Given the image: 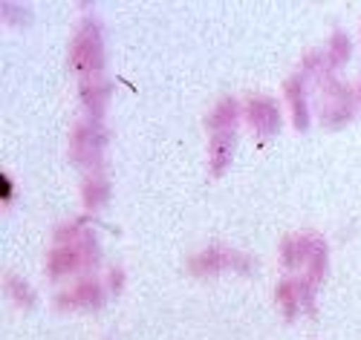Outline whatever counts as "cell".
I'll use <instances>...</instances> for the list:
<instances>
[{
    "instance_id": "1",
    "label": "cell",
    "mask_w": 361,
    "mask_h": 340,
    "mask_svg": "<svg viewBox=\"0 0 361 340\" xmlns=\"http://www.w3.org/2000/svg\"><path fill=\"white\" fill-rule=\"evenodd\" d=\"M70 61L73 70L96 78L104 70V44H102V29L96 20H84L78 26V32L73 38V49H70Z\"/></svg>"
},
{
    "instance_id": "2",
    "label": "cell",
    "mask_w": 361,
    "mask_h": 340,
    "mask_svg": "<svg viewBox=\"0 0 361 340\" xmlns=\"http://www.w3.org/2000/svg\"><path fill=\"white\" fill-rule=\"evenodd\" d=\"M99 260V245L93 237H84L81 242H73V245H58V248L49 254V274L52 277H61V274H70V271H78V268H90L96 265Z\"/></svg>"
},
{
    "instance_id": "3",
    "label": "cell",
    "mask_w": 361,
    "mask_h": 340,
    "mask_svg": "<svg viewBox=\"0 0 361 340\" xmlns=\"http://www.w3.org/2000/svg\"><path fill=\"white\" fill-rule=\"evenodd\" d=\"M353 113H355V107H353L350 87H344L336 78H329L326 87H324V110H321L324 125L326 127H344L353 118Z\"/></svg>"
},
{
    "instance_id": "4",
    "label": "cell",
    "mask_w": 361,
    "mask_h": 340,
    "mask_svg": "<svg viewBox=\"0 0 361 340\" xmlns=\"http://www.w3.org/2000/svg\"><path fill=\"white\" fill-rule=\"evenodd\" d=\"M104 133L96 125H78L73 130V159L78 165H93L102 156Z\"/></svg>"
},
{
    "instance_id": "5",
    "label": "cell",
    "mask_w": 361,
    "mask_h": 340,
    "mask_svg": "<svg viewBox=\"0 0 361 340\" xmlns=\"http://www.w3.org/2000/svg\"><path fill=\"white\" fill-rule=\"evenodd\" d=\"M246 115H249V125L260 133V136H272L281 130V110L272 99H260L252 96L246 104Z\"/></svg>"
},
{
    "instance_id": "6",
    "label": "cell",
    "mask_w": 361,
    "mask_h": 340,
    "mask_svg": "<svg viewBox=\"0 0 361 340\" xmlns=\"http://www.w3.org/2000/svg\"><path fill=\"white\" fill-rule=\"evenodd\" d=\"M102 303H104V291L93 280H81V283L70 286L67 291H61L55 297V306L64 308V312H67V308H96Z\"/></svg>"
},
{
    "instance_id": "7",
    "label": "cell",
    "mask_w": 361,
    "mask_h": 340,
    "mask_svg": "<svg viewBox=\"0 0 361 340\" xmlns=\"http://www.w3.org/2000/svg\"><path fill=\"white\" fill-rule=\"evenodd\" d=\"M226 265H234V268H249L246 257H240V254H228V251H220V248H205L202 254L191 257L188 268L194 274H214Z\"/></svg>"
},
{
    "instance_id": "8",
    "label": "cell",
    "mask_w": 361,
    "mask_h": 340,
    "mask_svg": "<svg viewBox=\"0 0 361 340\" xmlns=\"http://www.w3.org/2000/svg\"><path fill=\"white\" fill-rule=\"evenodd\" d=\"M300 251H304V265H307V280L318 283L326 271V245L321 237H300Z\"/></svg>"
},
{
    "instance_id": "9",
    "label": "cell",
    "mask_w": 361,
    "mask_h": 340,
    "mask_svg": "<svg viewBox=\"0 0 361 340\" xmlns=\"http://www.w3.org/2000/svg\"><path fill=\"white\" fill-rule=\"evenodd\" d=\"M283 92H286V101H289V110H292V121L298 130H307L310 127V104H307V89H304V81L298 75L289 78L283 84Z\"/></svg>"
},
{
    "instance_id": "10",
    "label": "cell",
    "mask_w": 361,
    "mask_h": 340,
    "mask_svg": "<svg viewBox=\"0 0 361 340\" xmlns=\"http://www.w3.org/2000/svg\"><path fill=\"white\" fill-rule=\"evenodd\" d=\"M237 115H240V104L234 99H223V101H217V107L212 113H208L205 125H208V130H212L214 136L217 133H231Z\"/></svg>"
},
{
    "instance_id": "11",
    "label": "cell",
    "mask_w": 361,
    "mask_h": 340,
    "mask_svg": "<svg viewBox=\"0 0 361 340\" xmlns=\"http://www.w3.org/2000/svg\"><path fill=\"white\" fill-rule=\"evenodd\" d=\"M107 96H110V87L102 84V81H87L81 87V99L90 110V115L93 118H102L104 115V107H107Z\"/></svg>"
},
{
    "instance_id": "12",
    "label": "cell",
    "mask_w": 361,
    "mask_h": 340,
    "mask_svg": "<svg viewBox=\"0 0 361 340\" xmlns=\"http://www.w3.org/2000/svg\"><path fill=\"white\" fill-rule=\"evenodd\" d=\"M234 153V133H217L212 139V173L220 176Z\"/></svg>"
},
{
    "instance_id": "13",
    "label": "cell",
    "mask_w": 361,
    "mask_h": 340,
    "mask_svg": "<svg viewBox=\"0 0 361 340\" xmlns=\"http://www.w3.org/2000/svg\"><path fill=\"white\" fill-rule=\"evenodd\" d=\"M275 297H278V306H281V312L286 315V320H292V317L298 315V308H300V291H298V283H292V280L278 283Z\"/></svg>"
},
{
    "instance_id": "14",
    "label": "cell",
    "mask_w": 361,
    "mask_h": 340,
    "mask_svg": "<svg viewBox=\"0 0 361 340\" xmlns=\"http://www.w3.org/2000/svg\"><path fill=\"white\" fill-rule=\"evenodd\" d=\"M107 182L102 179V176H93V179H87L84 182V188H81V199H84V205L90 208V210H96V208H102L104 202H107Z\"/></svg>"
},
{
    "instance_id": "15",
    "label": "cell",
    "mask_w": 361,
    "mask_h": 340,
    "mask_svg": "<svg viewBox=\"0 0 361 340\" xmlns=\"http://www.w3.org/2000/svg\"><path fill=\"white\" fill-rule=\"evenodd\" d=\"M350 38L344 32H333V38H329V46H326V58H329V64H344V61L350 58Z\"/></svg>"
},
{
    "instance_id": "16",
    "label": "cell",
    "mask_w": 361,
    "mask_h": 340,
    "mask_svg": "<svg viewBox=\"0 0 361 340\" xmlns=\"http://www.w3.org/2000/svg\"><path fill=\"white\" fill-rule=\"evenodd\" d=\"M281 257L286 268H298L304 265V251H300V237H286L281 245Z\"/></svg>"
},
{
    "instance_id": "17",
    "label": "cell",
    "mask_w": 361,
    "mask_h": 340,
    "mask_svg": "<svg viewBox=\"0 0 361 340\" xmlns=\"http://www.w3.org/2000/svg\"><path fill=\"white\" fill-rule=\"evenodd\" d=\"M6 291H9L20 306H35V294L29 291V289H26V283H23V280H18L15 274H9V277H6Z\"/></svg>"
},
{
    "instance_id": "18",
    "label": "cell",
    "mask_w": 361,
    "mask_h": 340,
    "mask_svg": "<svg viewBox=\"0 0 361 340\" xmlns=\"http://www.w3.org/2000/svg\"><path fill=\"white\" fill-rule=\"evenodd\" d=\"M0 188H4V194H0V196H4V202H12V196H15L12 191H15V188H12V182H9V176H6V173L0 176Z\"/></svg>"
},
{
    "instance_id": "19",
    "label": "cell",
    "mask_w": 361,
    "mask_h": 340,
    "mask_svg": "<svg viewBox=\"0 0 361 340\" xmlns=\"http://www.w3.org/2000/svg\"><path fill=\"white\" fill-rule=\"evenodd\" d=\"M110 280H113V289H118V286H122V271L113 268V271H110Z\"/></svg>"
},
{
    "instance_id": "20",
    "label": "cell",
    "mask_w": 361,
    "mask_h": 340,
    "mask_svg": "<svg viewBox=\"0 0 361 340\" xmlns=\"http://www.w3.org/2000/svg\"><path fill=\"white\" fill-rule=\"evenodd\" d=\"M358 101H361V87H358Z\"/></svg>"
}]
</instances>
